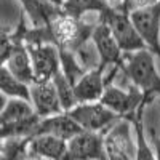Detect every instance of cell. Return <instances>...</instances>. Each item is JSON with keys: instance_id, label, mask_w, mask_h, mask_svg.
I'll return each instance as SVG.
<instances>
[{"instance_id": "11", "label": "cell", "mask_w": 160, "mask_h": 160, "mask_svg": "<svg viewBox=\"0 0 160 160\" xmlns=\"http://www.w3.org/2000/svg\"><path fill=\"white\" fill-rule=\"evenodd\" d=\"M11 37H13V48L5 66L19 80L31 85L34 82V68H32V59H31L28 45L15 31L11 32Z\"/></svg>"}, {"instance_id": "4", "label": "cell", "mask_w": 160, "mask_h": 160, "mask_svg": "<svg viewBox=\"0 0 160 160\" xmlns=\"http://www.w3.org/2000/svg\"><path fill=\"white\" fill-rule=\"evenodd\" d=\"M68 112L75 122L83 130L90 131H101L104 133L109 127H112L122 115L115 111L109 109L101 101H90V102H78L72 109L64 111Z\"/></svg>"}, {"instance_id": "1", "label": "cell", "mask_w": 160, "mask_h": 160, "mask_svg": "<svg viewBox=\"0 0 160 160\" xmlns=\"http://www.w3.org/2000/svg\"><path fill=\"white\" fill-rule=\"evenodd\" d=\"M155 55L149 48L127 51L123 55L120 71L128 83L138 87L146 96L160 95V74L155 68Z\"/></svg>"}, {"instance_id": "18", "label": "cell", "mask_w": 160, "mask_h": 160, "mask_svg": "<svg viewBox=\"0 0 160 160\" xmlns=\"http://www.w3.org/2000/svg\"><path fill=\"white\" fill-rule=\"evenodd\" d=\"M32 114H35V109L31 101H26L22 98H8L7 106L0 112V127L18 122V120H22Z\"/></svg>"}, {"instance_id": "24", "label": "cell", "mask_w": 160, "mask_h": 160, "mask_svg": "<svg viewBox=\"0 0 160 160\" xmlns=\"http://www.w3.org/2000/svg\"><path fill=\"white\" fill-rule=\"evenodd\" d=\"M7 102H8V96H7V95H3V93L0 91V112L3 111V108L7 106Z\"/></svg>"}, {"instance_id": "15", "label": "cell", "mask_w": 160, "mask_h": 160, "mask_svg": "<svg viewBox=\"0 0 160 160\" xmlns=\"http://www.w3.org/2000/svg\"><path fill=\"white\" fill-rule=\"evenodd\" d=\"M18 2L22 7L24 15L29 18L32 28L50 26L51 21L62 13V8L50 0H18Z\"/></svg>"}, {"instance_id": "20", "label": "cell", "mask_w": 160, "mask_h": 160, "mask_svg": "<svg viewBox=\"0 0 160 160\" xmlns=\"http://www.w3.org/2000/svg\"><path fill=\"white\" fill-rule=\"evenodd\" d=\"M31 136H10L3 139L2 157L7 158H28Z\"/></svg>"}, {"instance_id": "17", "label": "cell", "mask_w": 160, "mask_h": 160, "mask_svg": "<svg viewBox=\"0 0 160 160\" xmlns=\"http://www.w3.org/2000/svg\"><path fill=\"white\" fill-rule=\"evenodd\" d=\"M109 7L111 3L106 0H64L61 8L66 15L82 18L87 13H99L101 16H104Z\"/></svg>"}, {"instance_id": "7", "label": "cell", "mask_w": 160, "mask_h": 160, "mask_svg": "<svg viewBox=\"0 0 160 160\" xmlns=\"http://www.w3.org/2000/svg\"><path fill=\"white\" fill-rule=\"evenodd\" d=\"M69 160H85V158H108L104 149V133L101 131H90L83 130L77 133L68 141V151L66 157Z\"/></svg>"}, {"instance_id": "14", "label": "cell", "mask_w": 160, "mask_h": 160, "mask_svg": "<svg viewBox=\"0 0 160 160\" xmlns=\"http://www.w3.org/2000/svg\"><path fill=\"white\" fill-rule=\"evenodd\" d=\"M80 131H83V128L68 112H59V114H53V115L40 118L38 127L35 130V135L47 133V135H55L58 138L69 141L72 136H75Z\"/></svg>"}, {"instance_id": "9", "label": "cell", "mask_w": 160, "mask_h": 160, "mask_svg": "<svg viewBox=\"0 0 160 160\" xmlns=\"http://www.w3.org/2000/svg\"><path fill=\"white\" fill-rule=\"evenodd\" d=\"M91 40L95 43L98 53H99V58H101V66L104 68H111V66H115V64H122V59H123V55L125 51L118 47L117 40L109 28V24L106 22V19L102 18L93 29V34H91Z\"/></svg>"}, {"instance_id": "12", "label": "cell", "mask_w": 160, "mask_h": 160, "mask_svg": "<svg viewBox=\"0 0 160 160\" xmlns=\"http://www.w3.org/2000/svg\"><path fill=\"white\" fill-rule=\"evenodd\" d=\"M106 69L108 68H104V66L90 69L74 83V91L78 102H90L101 99L106 88Z\"/></svg>"}, {"instance_id": "26", "label": "cell", "mask_w": 160, "mask_h": 160, "mask_svg": "<svg viewBox=\"0 0 160 160\" xmlns=\"http://www.w3.org/2000/svg\"><path fill=\"white\" fill-rule=\"evenodd\" d=\"M50 2H53V3H55V5H58V7H62L64 0H50Z\"/></svg>"}, {"instance_id": "5", "label": "cell", "mask_w": 160, "mask_h": 160, "mask_svg": "<svg viewBox=\"0 0 160 160\" xmlns=\"http://www.w3.org/2000/svg\"><path fill=\"white\" fill-rule=\"evenodd\" d=\"M104 149L111 160H131L136 158L138 146L131 138V125L127 117L109 127L104 131Z\"/></svg>"}, {"instance_id": "23", "label": "cell", "mask_w": 160, "mask_h": 160, "mask_svg": "<svg viewBox=\"0 0 160 160\" xmlns=\"http://www.w3.org/2000/svg\"><path fill=\"white\" fill-rule=\"evenodd\" d=\"M158 0H123V7L131 11L135 8H142V7H149V5H154L157 3Z\"/></svg>"}, {"instance_id": "2", "label": "cell", "mask_w": 160, "mask_h": 160, "mask_svg": "<svg viewBox=\"0 0 160 160\" xmlns=\"http://www.w3.org/2000/svg\"><path fill=\"white\" fill-rule=\"evenodd\" d=\"M102 18L109 24L118 47L125 53L148 48V45H146V42L139 35V32L136 31L135 24H133V21L130 18V11L123 7V3L111 5Z\"/></svg>"}, {"instance_id": "21", "label": "cell", "mask_w": 160, "mask_h": 160, "mask_svg": "<svg viewBox=\"0 0 160 160\" xmlns=\"http://www.w3.org/2000/svg\"><path fill=\"white\" fill-rule=\"evenodd\" d=\"M75 58L77 61L80 62V66L85 69V71H90V69H95L98 66H101V58H99V53L93 43V40L90 38L87 43H83L75 53Z\"/></svg>"}, {"instance_id": "3", "label": "cell", "mask_w": 160, "mask_h": 160, "mask_svg": "<svg viewBox=\"0 0 160 160\" xmlns=\"http://www.w3.org/2000/svg\"><path fill=\"white\" fill-rule=\"evenodd\" d=\"M152 99L154 98L146 96L133 83H130L127 88H123L120 85L117 87L115 82H112V80H106V88H104V93L99 101L104 106H108L109 109L120 114L122 117L128 118L131 114L136 112V109L144 101H152Z\"/></svg>"}, {"instance_id": "6", "label": "cell", "mask_w": 160, "mask_h": 160, "mask_svg": "<svg viewBox=\"0 0 160 160\" xmlns=\"http://www.w3.org/2000/svg\"><path fill=\"white\" fill-rule=\"evenodd\" d=\"M130 18L148 48L160 59V0L154 5L131 10Z\"/></svg>"}, {"instance_id": "13", "label": "cell", "mask_w": 160, "mask_h": 160, "mask_svg": "<svg viewBox=\"0 0 160 160\" xmlns=\"http://www.w3.org/2000/svg\"><path fill=\"white\" fill-rule=\"evenodd\" d=\"M68 141L55 135H34L29 139L28 158H53L59 160L66 157Z\"/></svg>"}, {"instance_id": "8", "label": "cell", "mask_w": 160, "mask_h": 160, "mask_svg": "<svg viewBox=\"0 0 160 160\" xmlns=\"http://www.w3.org/2000/svg\"><path fill=\"white\" fill-rule=\"evenodd\" d=\"M31 53L32 68H34V82H48L61 69L59 48L55 43H38L28 45Z\"/></svg>"}, {"instance_id": "19", "label": "cell", "mask_w": 160, "mask_h": 160, "mask_svg": "<svg viewBox=\"0 0 160 160\" xmlns=\"http://www.w3.org/2000/svg\"><path fill=\"white\" fill-rule=\"evenodd\" d=\"M51 80H53V83H55L56 93L59 96V101H61V106H62L64 111H69L74 106L78 104V99H77L75 91H74V85L69 82V78L64 75V72L61 69L55 74V77Z\"/></svg>"}, {"instance_id": "25", "label": "cell", "mask_w": 160, "mask_h": 160, "mask_svg": "<svg viewBox=\"0 0 160 160\" xmlns=\"http://www.w3.org/2000/svg\"><path fill=\"white\" fill-rule=\"evenodd\" d=\"M106 2H109L111 5H118V3H123V0H106Z\"/></svg>"}, {"instance_id": "16", "label": "cell", "mask_w": 160, "mask_h": 160, "mask_svg": "<svg viewBox=\"0 0 160 160\" xmlns=\"http://www.w3.org/2000/svg\"><path fill=\"white\" fill-rule=\"evenodd\" d=\"M0 91L8 98H22L31 101V88L13 74L5 64L0 66Z\"/></svg>"}, {"instance_id": "22", "label": "cell", "mask_w": 160, "mask_h": 160, "mask_svg": "<svg viewBox=\"0 0 160 160\" xmlns=\"http://www.w3.org/2000/svg\"><path fill=\"white\" fill-rule=\"evenodd\" d=\"M13 48V37L11 32L0 26V66L5 64Z\"/></svg>"}, {"instance_id": "10", "label": "cell", "mask_w": 160, "mask_h": 160, "mask_svg": "<svg viewBox=\"0 0 160 160\" xmlns=\"http://www.w3.org/2000/svg\"><path fill=\"white\" fill-rule=\"evenodd\" d=\"M29 88H31V102L40 117H48L53 114L64 112L53 80L32 82Z\"/></svg>"}, {"instance_id": "28", "label": "cell", "mask_w": 160, "mask_h": 160, "mask_svg": "<svg viewBox=\"0 0 160 160\" xmlns=\"http://www.w3.org/2000/svg\"><path fill=\"white\" fill-rule=\"evenodd\" d=\"M157 157L160 158V141H158V151H157Z\"/></svg>"}, {"instance_id": "27", "label": "cell", "mask_w": 160, "mask_h": 160, "mask_svg": "<svg viewBox=\"0 0 160 160\" xmlns=\"http://www.w3.org/2000/svg\"><path fill=\"white\" fill-rule=\"evenodd\" d=\"M2 151H3V139L0 138V157H2Z\"/></svg>"}]
</instances>
